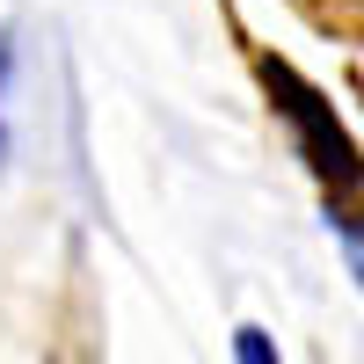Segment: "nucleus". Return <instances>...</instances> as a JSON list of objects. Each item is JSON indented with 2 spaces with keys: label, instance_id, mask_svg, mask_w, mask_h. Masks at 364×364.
<instances>
[{
  "label": "nucleus",
  "instance_id": "39448f33",
  "mask_svg": "<svg viewBox=\"0 0 364 364\" xmlns=\"http://www.w3.org/2000/svg\"><path fill=\"white\" fill-rule=\"evenodd\" d=\"M357 8H364V0H357Z\"/></svg>",
  "mask_w": 364,
  "mask_h": 364
},
{
  "label": "nucleus",
  "instance_id": "f03ea898",
  "mask_svg": "<svg viewBox=\"0 0 364 364\" xmlns=\"http://www.w3.org/2000/svg\"><path fill=\"white\" fill-rule=\"evenodd\" d=\"M8 95H15V29H0V161H8Z\"/></svg>",
  "mask_w": 364,
  "mask_h": 364
},
{
  "label": "nucleus",
  "instance_id": "7ed1b4c3",
  "mask_svg": "<svg viewBox=\"0 0 364 364\" xmlns=\"http://www.w3.org/2000/svg\"><path fill=\"white\" fill-rule=\"evenodd\" d=\"M233 357H240V364H269L277 350H269V336H262V328H240V343H233Z\"/></svg>",
  "mask_w": 364,
  "mask_h": 364
},
{
  "label": "nucleus",
  "instance_id": "f257e3e1",
  "mask_svg": "<svg viewBox=\"0 0 364 364\" xmlns=\"http://www.w3.org/2000/svg\"><path fill=\"white\" fill-rule=\"evenodd\" d=\"M262 80H269V95H277V109L291 117V132H299V146H306V161H314V175L328 182V190H357L364 182V161H357V146H350V132L336 124V109H328L306 80H299L291 66H277L269 58L262 66Z\"/></svg>",
  "mask_w": 364,
  "mask_h": 364
},
{
  "label": "nucleus",
  "instance_id": "20e7f679",
  "mask_svg": "<svg viewBox=\"0 0 364 364\" xmlns=\"http://www.w3.org/2000/svg\"><path fill=\"white\" fill-rule=\"evenodd\" d=\"M343 226V248H350V277L364 284V219H336Z\"/></svg>",
  "mask_w": 364,
  "mask_h": 364
}]
</instances>
